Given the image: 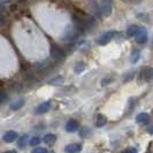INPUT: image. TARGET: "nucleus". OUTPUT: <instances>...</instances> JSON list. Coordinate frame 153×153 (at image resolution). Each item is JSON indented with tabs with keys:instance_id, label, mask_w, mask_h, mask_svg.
<instances>
[{
	"instance_id": "obj_1",
	"label": "nucleus",
	"mask_w": 153,
	"mask_h": 153,
	"mask_svg": "<svg viewBox=\"0 0 153 153\" xmlns=\"http://www.w3.org/2000/svg\"><path fill=\"white\" fill-rule=\"evenodd\" d=\"M83 33V29L81 27H78L77 24H74V25H69L67 27L66 31L63 32V36H62V40L65 42H73L79 36Z\"/></svg>"
},
{
	"instance_id": "obj_26",
	"label": "nucleus",
	"mask_w": 153,
	"mask_h": 153,
	"mask_svg": "<svg viewBox=\"0 0 153 153\" xmlns=\"http://www.w3.org/2000/svg\"><path fill=\"white\" fill-rule=\"evenodd\" d=\"M111 81H112V79H109V78H107V79L105 78V79H102V81H101V85H102V86H105V85L109 84V82H111Z\"/></svg>"
},
{
	"instance_id": "obj_29",
	"label": "nucleus",
	"mask_w": 153,
	"mask_h": 153,
	"mask_svg": "<svg viewBox=\"0 0 153 153\" xmlns=\"http://www.w3.org/2000/svg\"><path fill=\"white\" fill-rule=\"evenodd\" d=\"M2 9H4V6H2V4H1V2H0V12H1V10H2Z\"/></svg>"
},
{
	"instance_id": "obj_6",
	"label": "nucleus",
	"mask_w": 153,
	"mask_h": 153,
	"mask_svg": "<svg viewBox=\"0 0 153 153\" xmlns=\"http://www.w3.org/2000/svg\"><path fill=\"white\" fill-rule=\"evenodd\" d=\"M51 106H52V104H51V101H45V102H43V104H40L38 107L36 108V114H44L46 112H48L50 109H51Z\"/></svg>"
},
{
	"instance_id": "obj_21",
	"label": "nucleus",
	"mask_w": 153,
	"mask_h": 153,
	"mask_svg": "<svg viewBox=\"0 0 153 153\" xmlns=\"http://www.w3.org/2000/svg\"><path fill=\"white\" fill-rule=\"evenodd\" d=\"M89 134H90V131H89L88 128H82V129L79 130V136L82 138H86L89 136Z\"/></svg>"
},
{
	"instance_id": "obj_9",
	"label": "nucleus",
	"mask_w": 153,
	"mask_h": 153,
	"mask_svg": "<svg viewBox=\"0 0 153 153\" xmlns=\"http://www.w3.org/2000/svg\"><path fill=\"white\" fill-rule=\"evenodd\" d=\"M81 150H82V145L81 144H76V143L69 144V145H67L65 147L66 153H78Z\"/></svg>"
},
{
	"instance_id": "obj_15",
	"label": "nucleus",
	"mask_w": 153,
	"mask_h": 153,
	"mask_svg": "<svg viewBox=\"0 0 153 153\" xmlns=\"http://www.w3.org/2000/svg\"><path fill=\"white\" fill-rule=\"evenodd\" d=\"M139 28L140 27H138V25H130L128 28V30H127V36L128 37H135L138 33V31H139Z\"/></svg>"
},
{
	"instance_id": "obj_8",
	"label": "nucleus",
	"mask_w": 153,
	"mask_h": 153,
	"mask_svg": "<svg viewBox=\"0 0 153 153\" xmlns=\"http://www.w3.org/2000/svg\"><path fill=\"white\" fill-rule=\"evenodd\" d=\"M78 129V122L74 119H70L68 122L66 123V130L68 132H75Z\"/></svg>"
},
{
	"instance_id": "obj_12",
	"label": "nucleus",
	"mask_w": 153,
	"mask_h": 153,
	"mask_svg": "<svg viewBox=\"0 0 153 153\" xmlns=\"http://www.w3.org/2000/svg\"><path fill=\"white\" fill-rule=\"evenodd\" d=\"M90 12H91L93 15L96 16V17H102L101 14H100V10H99V7H98V2H96V1H93V2H90Z\"/></svg>"
},
{
	"instance_id": "obj_11",
	"label": "nucleus",
	"mask_w": 153,
	"mask_h": 153,
	"mask_svg": "<svg viewBox=\"0 0 153 153\" xmlns=\"http://www.w3.org/2000/svg\"><path fill=\"white\" fill-rule=\"evenodd\" d=\"M150 121V115L147 113H139V114L136 116V122L139 123V124H146Z\"/></svg>"
},
{
	"instance_id": "obj_17",
	"label": "nucleus",
	"mask_w": 153,
	"mask_h": 153,
	"mask_svg": "<svg viewBox=\"0 0 153 153\" xmlns=\"http://www.w3.org/2000/svg\"><path fill=\"white\" fill-rule=\"evenodd\" d=\"M63 81H65V78L62 76H56L55 78L53 79H51L50 81V84L51 85H61L63 83Z\"/></svg>"
},
{
	"instance_id": "obj_3",
	"label": "nucleus",
	"mask_w": 153,
	"mask_h": 153,
	"mask_svg": "<svg viewBox=\"0 0 153 153\" xmlns=\"http://www.w3.org/2000/svg\"><path fill=\"white\" fill-rule=\"evenodd\" d=\"M114 36H116V32L115 31L105 32V33H102L99 38H98V44H100V45H106L107 43H109L112 39L114 38Z\"/></svg>"
},
{
	"instance_id": "obj_2",
	"label": "nucleus",
	"mask_w": 153,
	"mask_h": 153,
	"mask_svg": "<svg viewBox=\"0 0 153 153\" xmlns=\"http://www.w3.org/2000/svg\"><path fill=\"white\" fill-rule=\"evenodd\" d=\"M98 7H99L101 16H109L112 13V4L109 1H98Z\"/></svg>"
},
{
	"instance_id": "obj_5",
	"label": "nucleus",
	"mask_w": 153,
	"mask_h": 153,
	"mask_svg": "<svg viewBox=\"0 0 153 153\" xmlns=\"http://www.w3.org/2000/svg\"><path fill=\"white\" fill-rule=\"evenodd\" d=\"M135 39L138 44H144L146 40H147V31L145 28H139L138 33L135 36Z\"/></svg>"
},
{
	"instance_id": "obj_14",
	"label": "nucleus",
	"mask_w": 153,
	"mask_h": 153,
	"mask_svg": "<svg viewBox=\"0 0 153 153\" xmlns=\"http://www.w3.org/2000/svg\"><path fill=\"white\" fill-rule=\"evenodd\" d=\"M43 140H44V143L47 144V145H52L55 143V140H56V136L53 135V134H47L45 135V137L43 138Z\"/></svg>"
},
{
	"instance_id": "obj_16",
	"label": "nucleus",
	"mask_w": 153,
	"mask_h": 153,
	"mask_svg": "<svg viewBox=\"0 0 153 153\" xmlns=\"http://www.w3.org/2000/svg\"><path fill=\"white\" fill-rule=\"evenodd\" d=\"M23 105H24V100L20 99V100H17V101H14L13 104H10L9 108H10L12 111H17V109H20V108L22 107Z\"/></svg>"
},
{
	"instance_id": "obj_25",
	"label": "nucleus",
	"mask_w": 153,
	"mask_h": 153,
	"mask_svg": "<svg viewBox=\"0 0 153 153\" xmlns=\"http://www.w3.org/2000/svg\"><path fill=\"white\" fill-rule=\"evenodd\" d=\"M6 98H7V94H6V92L0 91V104H1V102H4V101L6 100Z\"/></svg>"
},
{
	"instance_id": "obj_27",
	"label": "nucleus",
	"mask_w": 153,
	"mask_h": 153,
	"mask_svg": "<svg viewBox=\"0 0 153 153\" xmlns=\"http://www.w3.org/2000/svg\"><path fill=\"white\" fill-rule=\"evenodd\" d=\"M4 153H16V151H14V150H10V151H6V152Z\"/></svg>"
},
{
	"instance_id": "obj_19",
	"label": "nucleus",
	"mask_w": 153,
	"mask_h": 153,
	"mask_svg": "<svg viewBox=\"0 0 153 153\" xmlns=\"http://www.w3.org/2000/svg\"><path fill=\"white\" fill-rule=\"evenodd\" d=\"M139 54H140V52H139L138 50L132 51V53H131V58H130L131 63H136V62L139 60Z\"/></svg>"
},
{
	"instance_id": "obj_4",
	"label": "nucleus",
	"mask_w": 153,
	"mask_h": 153,
	"mask_svg": "<svg viewBox=\"0 0 153 153\" xmlns=\"http://www.w3.org/2000/svg\"><path fill=\"white\" fill-rule=\"evenodd\" d=\"M51 55L54 60L56 61H60V60H63L65 59V53L61 51V48L56 47V46H52L51 47Z\"/></svg>"
},
{
	"instance_id": "obj_22",
	"label": "nucleus",
	"mask_w": 153,
	"mask_h": 153,
	"mask_svg": "<svg viewBox=\"0 0 153 153\" xmlns=\"http://www.w3.org/2000/svg\"><path fill=\"white\" fill-rule=\"evenodd\" d=\"M40 143V138L39 137H32L30 139V145L31 146H37Z\"/></svg>"
},
{
	"instance_id": "obj_24",
	"label": "nucleus",
	"mask_w": 153,
	"mask_h": 153,
	"mask_svg": "<svg viewBox=\"0 0 153 153\" xmlns=\"http://www.w3.org/2000/svg\"><path fill=\"white\" fill-rule=\"evenodd\" d=\"M123 153H137V149L136 147H128L123 151Z\"/></svg>"
},
{
	"instance_id": "obj_10",
	"label": "nucleus",
	"mask_w": 153,
	"mask_h": 153,
	"mask_svg": "<svg viewBox=\"0 0 153 153\" xmlns=\"http://www.w3.org/2000/svg\"><path fill=\"white\" fill-rule=\"evenodd\" d=\"M16 138H17V134H16L15 131H7L5 135H4V142H6V143H13L14 140H15Z\"/></svg>"
},
{
	"instance_id": "obj_7",
	"label": "nucleus",
	"mask_w": 153,
	"mask_h": 153,
	"mask_svg": "<svg viewBox=\"0 0 153 153\" xmlns=\"http://www.w3.org/2000/svg\"><path fill=\"white\" fill-rule=\"evenodd\" d=\"M153 78V68L150 67H146L142 70L140 73V79H144V81H151Z\"/></svg>"
},
{
	"instance_id": "obj_20",
	"label": "nucleus",
	"mask_w": 153,
	"mask_h": 153,
	"mask_svg": "<svg viewBox=\"0 0 153 153\" xmlns=\"http://www.w3.org/2000/svg\"><path fill=\"white\" fill-rule=\"evenodd\" d=\"M27 140H28V135H23L21 138H19V147H21V149H23L24 146L27 145Z\"/></svg>"
},
{
	"instance_id": "obj_18",
	"label": "nucleus",
	"mask_w": 153,
	"mask_h": 153,
	"mask_svg": "<svg viewBox=\"0 0 153 153\" xmlns=\"http://www.w3.org/2000/svg\"><path fill=\"white\" fill-rule=\"evenodd\" d=\"M84 69H85L84 62H78V63H76V66H75V68H74V71H75L76 74H81L82 71H84Z\"/></svg>"
},
{
	"instance_id": "obj_23",
	"label": "nucleus",
	"mask_w": 153,
	"mask_h": 153,
	"mask_svg": "<svg viewBox=\"0 0 153 153\" xmlns=\"http://www.w3.org/2000/svg\"><path fill=\"white\" fill-rule=\"evenodd\" d=\"M31 153H47V150L45 147H36L35 150H32Z\"/></svg>"
},
{
	"instance_id": "obj_28",
	"label": "nucleus",
	"mask_w": 153,
	"mask_h": 153,
	"mask_svg": "<svg viewBox=\"0 0 153 153\" xmlns=\"http://www.w3.org/2000/svg\"><path fill=\"white\" fill-rule=\"evenodd\" d=\"M149 132H150V134H153V126L149 129Z\"/></svg>"
},
{
	"instance_id": "obj_13",
	"label": "nucleus",
	"mask_w": 153,
	"mask_h": 153,
	"mask_svg": "<svg viewBox=\"0 0 153 153\" xmlns=\"http://www.w3.org/2000/svg\"><path fill=\"white\" fill-rule=\"evenodd\" d=\"M107 123V117L102 114L97 115V119H96V126L97 127H104L105 124Z\"/></svg>"
}]
</instances>
